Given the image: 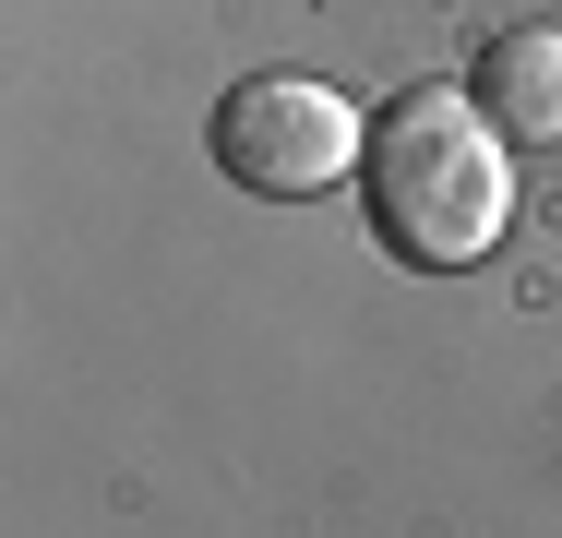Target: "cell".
I'll return each mask as SVG.
<instances>
[{
  "label": "cell",
  "mask_w": 562,
  "mask_h": 538,
  "mask_svg": "<svg viewBox=\"0 0 562 538\" xmlns=\"http://www.w3.org/2000/svg\"><path fill=\"white\" fill-rule=\"evenodd\" d=\"M359 204L383 227L395 264H479L515 215V168H503V132L491 108L454 97V85H407V97L371 108V144H359Z\"/></svg>",
  "instance_id": "obj_1"
},
{
  "label": "cell",
  "mask_w": 562,
  "mask_h": 538,
  "mask_svg": "<svg viewBox=\"0 0 562 538\" xmlns=\"http://www.w3.org/2000/svg\"><path fill=\"white\" fill-rule=\"evenodd\" d=\"M359 144H371V120L312 72H251V85L216 97V168L239 192H276V204L288 192H336L359 168Z\"/></svg>",
  "instance_id": "obj_2"
},
{
  "label": "cell",
  "mask_w": 562,
  "mask_h": 538,
  "mask_svg": "<svg viewBox=\"0 0 562 538\" xmlns=\"http://www.w3.org/2000/svg\"><path fill=\"white\" fill-rule=\"evenodd\" d=\"M467 97L491 108V132H527V144H562V36L551 24H515L479 48Z\"/></svg>",
  "instance_id": "obj_3"
}]
</instances>
